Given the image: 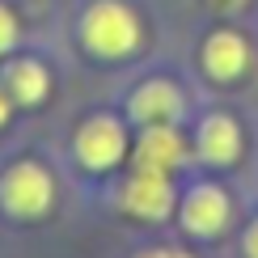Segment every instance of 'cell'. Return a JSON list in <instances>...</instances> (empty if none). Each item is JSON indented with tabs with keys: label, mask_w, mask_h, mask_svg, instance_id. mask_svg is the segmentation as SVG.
I'll return each mask as SVG.
<instances>
[{
	"label": "cell",
	"mask_w": 258,
	"mask_h": 258,
	"mask_svg": "<svg viewBox=\"0 0 258 258\" xmlns=\"http://www.w3.org/2000/svg\"><path fill=\"white\" fill-rule=\"evenodd\" d=\"M81 34L89 42V51H98L106 59H123L140 42V21H136V13L127 5H119V0H98V5L85 13Z\"/></svg>",
	"instance_id": "6da1fadb"
},
{
	"label": "cell",
	"mask_w": 258,
	"mask_h": 258,
	"mask_svg": "<svg viewBox=\"0 0 258 258\" xmlns=\"http://www.w3.org/2000/svg\"><path fill=\"white\" fill-rule=\"evenodd\" d=\"M51 195H55V186H51V178L42 174L34 161L13 165L5 174V182H0V199H5V208L13 216H42L51 208Z\"/></svg>",
	"instance_id": "7a4b0ae2"
},
{
	"label": "cell",
	"mask_w": 258,
	"mask_h": 258,
	"mask_svg": "<svg viewBox=\"0 0 258 258\" xmlns=\"http://www.w3.org/2000/svg\"><path fill=\"white\" fill-rule=\"evenodd\" d=\"M123 208L140 220H165L169 208H174V190H169V178L157 174V169H140V174L123 186Z\"/></svg>",
	"instance_id": "3957f363"
},
{
	"label": "cell",
	"mask_w": 258,
	"mask_h": 258,
	"mask_svg": "<svg viewBox=\"0 0 258 258\" xmlns=\"http://www.w3.org/2000/svg\"><path fill=\"white\" fill-rule=\"evenodd\" d=\"M77 157L89 169H106L123 157V127L114 119H89L77 132Z\"/></svg>",
	"instance_id": "277c9868"
},
{
	"label": "cell",
	"mask_w": 258,
	"mask_h": 258,
	"mask_svg": "<svg viewBox=\"0 0 258 258\" xmlns=\"http://www.w3.org/2000/svg\"><path fill=\"white\" fill-rule=\"evenodd\" d=\"M182 220H186L190 233H199V237H208V233H220L224 224H229V199H224L220 186H195L186 199V208H182Z\"/></svg>",
	"instance_id": "5b68a950"
},
{
	"label": "cell",
	"mask_w": 258,
	"mask_h": 258,
	"mask_svg": "<svg viewBox=\"0 0 258 258\" xmlns=\"http://www.w3.org/2000/svg\"><path fill=\"white\" fill-rule=\"evenodd\" d=\"M203 68H208V77H216V81L241 77V68H245V42H241V34L216 30V34L203 42Z\"/></svg>",
	"instance_id": "8992f818"
},
{
	"label": "cell",
	"mask_w": 258,
	"mask_h": 258,
	"mask_svg": "<svg viewBox=\"0 0 258 258\" xmlns=\"http://www.w3.org/2000/svg\"><path fill=\"white\" fill-rule=\"evenodd\" d=\"M237 153H241V132H237V123H233L229 114L203 119V127H199V157L203 161L229 165V161H237Z\"/></svg>",
	"instance_id": "52a82bcc"
},
{
	"label": "cell",
	"mask_w": 258,
	"mask_h": 258,
	"mask_svg": "<svg viewBox=\"0 0 258 258\" xmlns=\"http://www.w3.org/2000/svg\"><path fill=\"white\" fill-rule=\"evenodd\" d=\"M136 161L140 169H157V174H169V169L182 161V140L174 136V127L165 123H153L136 144Z\"/></svg>",
	"instance_id": "ba28073f"
},
{
	"label": "cell",
	"mask_w": 258,
	"mask_h": 258,
	"mask_svg": "<svg viewBox=\"0 0 258 258\" xmlns=\"http://www.w3.org/2000/svg\"><path fill=\"white\" fill-rule=\"evenodd\" d=\"M182 110V98H178V89L169 81H148V85H140L136 89V98H132V114L140 123H169L174 114Z\"/></svg>",
	"instance_id": "9c48e42d"
},
{
	"label": "cell",
	"mask_w": 258,
	"mask_h": 258,
	"mask_svg": "<svg viewBox=\"0 0 258 258\" xmlns=\"http://www.w3.org/2000/svg\"><path fill=\"white\" fill-rule=\"evenodd\" d=\"M5 85L13 89L17 102H38L42 93H47V72H42L34 59H17V63H9Z\"/></svg>",
	"instance_id": "30bf717a"
},
{
	"label": "cell",
	"mask_w": 258,
	"mask_h": 258,
	"mask_svg": "<svg viewBox=\"0 0 258 258\" xmlns=\"http://www.w3.org/2000/svg\"><path fill=\"white\" fill-rule=\"evenodd\" d=\"M13 42H17V17L0 5V51H9Z\"/></svg>",
	"instance_id": "8fae6325"
},
{
	"label": "cell",
	"mask_w": 258,
	"mask_h": 258,
	"mask_svg": "<svg viewBox=\"0 0 258 258\" xmlns=\"http://www.w3.org/2000/svg\"><path fill=\"white\" fill-rule=\"evenodd\" d=\"M245 254H250V258H258V224L250 229V237H245Z\"/></svg>",
	"instance_id": "7c38bea8"
},
{
	"label": "cell",
	"mask_w": 258,
	"mask_h": 258,
	"mask_svg": "<svg viewBox=\"0 0 258 258\" xmlns=\"http://www.w3.org/2000/svg\"><path fill=\"white\" fill-rule=\"evenodd\" d=\"M140 258H190V254H178V250H148V254H140Z\"/></svg>",
	"instance_id": "4fadbf2b"
},
{
	"label": "cell",
	"mask_w": 258,
	"mask_h": 258,
	"mask_svg": "<svg viewBox=\"0 0 258 258\" xmlns=\"http://www.w3.org/2000/svg\"><path fill=\"white\" fill-rule=\"evenodd\" d=\"M5 114H9V93L0 89V123H5Z\"/></svg>",
	"instance_id": "5bb4252c"
},
{
	"label": "cell",
	"mask_w": 258,
	"mask_h": 258,
	"mask_svg": "<svg viewBox=\"0 0 258 258\" xmlns=\"http://www.w3.org/2000/svg\"><path fill=\"white\" fill-rule=\"evenodd\" d=\"M212 5H216V9H237L241 0H212Z\"/></svg>",
	"instance_id": "9a60e30c"
}]
</instances>
